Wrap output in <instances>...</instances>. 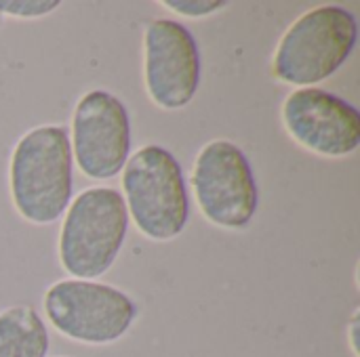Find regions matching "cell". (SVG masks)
I'll return each instance as SVG.
<instances>
[{
    "instance_id": "1",
    "label": "cell",
    "mask_w": 360,
    "mask_h": 357,
    "mask_svg": "<svg viewBox=\"0 0 360 357\" xmlns=\"http://www.w3.org/2000/svg\"><path fill=\"white\" fill-rule=\"evenodd\" d=\"M11 200L34 225L55 223L72 202V147L63 126L44 124L27 130L11 154Z\"/></svg>"
},
{
    "instance_id": "2",
    "label": "cell",
    "mask_w": 360,
    "mask_h": 357,
    "mask_svg": "<svg viewBox=\"0 0 360 357\" xmlns=\"http://www.w3.org/2000/svg\"><path fill=\"white\" fill-rule=\"evenodd\" d=\"M359 38L356 17L340 4H323L300 15L283 34L274 57V76L308 88L333 76L354 50Z\"/></svg>"
},
{
    "instance_id": "3",
    "label": "cell",
    "mask_w": 360,
    "mask_h": 357,
    "mask_svg": "<svg viewBox=\"0 0 360 357\" xmlns=\"http://www.w3.org/2000/svg\"><path fill=\"white\" fill-rule=\"evenodd\" d=\"M129 231L124 198L114 187H89L70 202L59 231V263L74 280H97L114 265Z\"/></svg>"
},
{
    "instance_id": "4",
    "label": "cell",
    "mask_w": 360,
    "mask_h": 357,
    "mask_svg": "<svg viewBox=\"0 0 360 357\" xmlns=\"http://www.w3.org/2000/svg\"><path fill=\"white\" fill-rule=\"evenodd\" d=\"M124 206L146 238L169 242L177 238L190 217V200L184 170L177 158L160 147L146 145L124 164Z\"/></svg>"
},
{
    "instance_id": "5",
    "label": "cell",
    "mask_w": 360,
    "mask_h": 357,
    "mask_svg": "<svg viewBox=\"0 0 360 357\" xmlns=\"http://www.w3.org/2000/svg\"><path fill=\"white\" fill-rule=\"evenodd\" d=\"M44 316L70 341L110 345L120 341L137 318V305L122 290L89 282L61 280L44 292Z\"/></svg>"
},
{
    "instance_id": "6",
    "label": "cell",
    "mask_w": 360,
    "mask_h": 357,
    "mask_svg": "<svg viewBox=\"0 0 360 357\" xmlns=\"http://www.w3.org/2000/svg\"><path fill=\"white\" fill-rule=\"evenodd\" d=\"M192 191L202 217L221 229H243L259 206V189L245 151L226 139L202 145L192 168Z\"/></svg>"
},
{
    "instance_id": "7",
    "label": "cell",
    "mask_w": 360,
    "mask_h": 357,
    "mask_svg": "<svg viewBox=\"0 0 360 357\" xmlns=\"http://www.w3.org/2000/svg\"><path fill=\"white\" fill-rule=\"evenodd\" d=\"M74 160L89 179L116 177L131 151V122L124 103L108 90H89L80 97L72 118Z\"/></svg>"
},
{
    "instance_id": "8",
    "label": "cell",
    "mask_w": 360,
    "mask_h": 357,
    "mask_svg": "<svg viewBox=\"0 0 360 357\" xmlns=\"http://www.w3.org/2000/svg\"><path fill=\"white\" fill-rule=\"evenodd\" d=\"M143 82L162 109L186 107L200 84V53L192 32L173 19H154L143 34Z\"/></svg>"
},
{
    "instance_id": "9",
    "label": "cell",
    "mask_w": 360,
    "mask_h": 357,
    "mask_svg": "<svg viewBox=\"0 0 360 357\" xmlns=\"http://www.w3.org/2000/svg\"><path fill=\"white\" fill-rule=\"evenodd\" d=\"M283 124L291 139L325 158H346L360 145L359 109L316 86L297 88L285 99Z\"/></svg>"
},
{
    "instance_id": "10",
    "label": "cell",
    "mask_w": 360,
    "mask_h": 357,
    "mask_svg": "<svg viewBox=\"0 0 360 357\" xmlns=\"http://www.w3.org/2000/svg\"><path fill=\"white\" fill-rule=\"evenodd\" d=\"M49 330L34 307L15 305L0 311V357H46Z\"/></svg>"
},
{
    "instance_id": "11",
    "label": "cell",
    "mask_w": 360,
    "mask_h": 357,
    "mask_svg": "<svg viewBox=\"0 0 360 357\" xmlns=\"http://www.w3.org/2000/svg\"><path fill=\"white\" fill-rule=\"evenodd\" d=\"M59 6V0H0V13L11 17H42Z\"/></svg>"
},
{
    "instance_id": "12",
    "label": "cell",
    "mask_w": 360,
    "mask_h": 357,
    "mask_svg": "<svg viewBox=\"0 0 360 357\" xmlns=\"http://www.w3.org/2000/svg\"><path fill=\"white\" fill-rule=\"evenodd\" d=\"M160 4L184 17H205L228 6L226 0H162Z\"/></svg>"
},
{
    "instance_id": "13",
    "label": "cell",
    "mask_w": 360,
    "mask_h": 357,
    "mask_svg": "<svg viewBox=\"0 0 360 357\" xmlns=\"http://www.w3.org/2000/svg\"><path fill=\"white\" fill-rule=\"evenodd\" d=\"M350 343H352V351H354V356H359V353H356V316H354L352 326H350Z\"/></svg>"
}]
</instances>
